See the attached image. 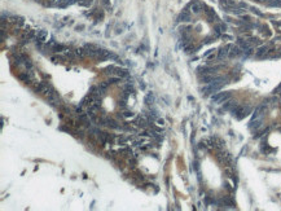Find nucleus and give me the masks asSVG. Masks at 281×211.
<instances>
[{
	"label": "nucleus",
	"mask_w": 281,
	"mask_h": 211,
	"mask_svg": "<svg viewBox=\"0 0 281 211\" xmlns=\"http://www.w3.org/2000/svg\"><path fill=\"white\" fill-rule=\"evenodd\" d=\"M231 112H232V114L237 118V119L241 120V119H244L245 117H247V115L250 114L251 108H250V106H242V105H236Z\"/></svg>",
	"instance_id": "obj_1"
},
{
	"label": "nucleus",
	"mask_w": 281,
	"mask_h": 211,
	"mask_svg": "<svg viewBox=\"0 0 281 211\" xmlns=\"http://www.w3.org/2000/svg\"><path fill=\"white\" fill-rule=\"evenodd\" d=\"M220 7L221 9H223L224 12H232L233 13V11L238 7V4H236V1H233V0H220Z\"/></svg>",
	"instance_id": "obj_2"
},
{
	"label": "nucleus",
	"mask_w": 281,
	"mask_h": 211,
	"mask_svg": "<svg viewBox=\"0 0 281 211\" xmlns=\"http://www.w3.org/2000/svg\"><path fill=\"white\" fill-rule=\"evenodd\" d=\"M231 97V93L229 92H216L215 95H213V101L216 102V104H221V102H225L227 100Z\"/></svg>",
	"instance_id": "obj_3"
},
{
	"label": "nucleus",
	"mask_w": 281,
	"mask_h": 211,
	"mask_svg": "<svg viewBox=\"0 0 281 211\" xmlns=\"http://www.w3.org/2000/svg\"><path fill=\"white\" fill-rule=\"evenodd\" d=\"M271 45H272V43L271 44H265V45H262V47L259 48V49L257 51V53H255V56H257L258 58H265L268 56V53L271 52Z\"/></svg>",
	"instance_id": "obj_4"
},
{
	"label": "nucleus",
	"mask_w": 281,
	"mask_h": 211,
	"mask_svg": "<svg viewBox=\"0 0 281 211\" xmlns=\"http://www.w3.org/2000/svg\"><path fill=\"white\" fill-rule=\"evenodd\" d=\"M203 11H205L206 18L209 20V22H216V24H218V22H219V18H218V16H216V13L214 12V9L205 7V9H203Z\"/></svg>",
	"instance_id": "obj_5"
},
{
	"label": "nucleus",
	"mask_w": 281,
	"mask_h": 211,
	"mask_svg": "<svg viewBox=\"0 0 281 211\" xmlns=\"http://www.w3.org/2000/svg\"><path fill=\"white\" fill-rule=\"evenodd\" d=\"M242 53H244V51H242L238 45H229V55H228V57L236 58V57H240Z\"/></svg>",
	"instance_id": "obj_6"
},
{
	"label": "nucleus",
	"mask_w": 281,
	"mask_h": 211,
	"mask_svg": "<svg viewBox=\"0 0 281 211\" xmlns=\"http://www.w3.org/2000/svg\"><path fill=\"white\" fill-rule=\"evenodd\" d=\"M203 8H205V5H203L201 1H198V0H194V1L190 3V11H192L193 13H196V14L200 13Z\"/></svg>",
	"instance_id": "obj_7"
},
{
	"label": "nucleus",
	"mask_w": 281,
	"mask_h": 211,
	"mask_svg": "<svg viewBox=\"0 0 281 211\" xmlns=\"http://www.w3.org/2000/svg\"><path fill=\"white\" fill-rule=\"evenodd\" d=\"M228 55H229V45L221 47L218 52V60H223V58H225Z\"/></svg>",
	"instance_id": "obj_8"
},
{
	"label": "nucleus",
	"mask_w": 281,
	"mask_h": 211,
	"mask_svg": "<svg viewBox=\"0 0 281 211\" xmlns=\"http://www.w3.org/2000/svg\"><path fill=\"white\" fill-rule=\"evenodd\" d=\"M31 78H33V75H31V73L30 71H26V73H22V74H20L18 75V79L21 82H24V83H30L31 82Z\"/></svg>",
	"instance_id": "obj_9"
},
{
	"label": "nucleus",
	"mask_w": 281,
	"mask_h": 211,
	"mask_svg": "<svg viewBox=\"0 0 281 211\" xmlns=\"http://www.w3.org/2000/svg\"><path fill=\"white\" fill-rule=\"evenodd\" d=\"M177 21H181V22H188V21H190V14H189V12H188L187 9H184V11H183L181 13L179 14V17H177Z\"/></svg>",
	"instance_id": "obj_10"
},
{
	"label": "nucleus",
	"mask_w": 281,
	"mask_h": 211,
	"mask_svg": "<svg viewBox=\"0 0 281 211\" xmlns=\"http://www.w3.org/2000/svg\"><path fill=\"white\" fill-rule=\"evenodd\" d=\"M260 126H262V118H259V119H253L251 122L249 123L250 130H258Z\"/></svg>",
	"instance_id": "obj_11"
},
{
	"label": "nucleus",
	"mask_w": 281,
	"mask_h": 211,
	"mask_svg": "<svg viewBox=\"0 0 281 211\" xmlns=\"http://www.w3.org/2000/svg\"><path fill=\"white\" fill-rule=\"evenodd\" d=\"M115 74H117L118 76H121V78H128V76H130V71H128L127 69H118L117 68Z\"/></svg>",
	"instance_id": "obj_12"
},
{
	"label": "nucleus",
	"mask_w": 281,
	"mask_h": 211,
	"mask_svg": "<svg viewBox=\"0 0 281 211\" xmlns=\"http://www.w3.org/2000/svg\"><path fill=\"white\" fill-rule=\"evenodd\" d=\"M99 139H100V141H101L102 144H106V143H109V141H110V135H109V133H106V132H100L99 133Z\"/></svg>",
	"instance_id": "obj_13"
},
{
	"label": "nucleus",
	"mask_w": 281,
	"mask_h": 211,
	"mask_svg": "<svg viewBox=\"0 0 281 211\" xmlns=\"http://www.w3.org/2000/svg\"><path fill=\"white\" fill-rule=\"evenodd\" d=\"M52 51L53 52H56V53H58V52H62V51H66V45H64V44H53L52 45Z\"/></svg>",
	"instance_id": "obj_14"
},
{
	"label": "nucleus",
	"mask_w": 281,
	"mask_h": 211,
	"mask_svg": "<svg viewBox=\"0 0 281 211\" xmlns=\"http://www.w3.org/2000/svg\"><path fill=\"white\" fill-rule=\"evenodd\" d=\"M144 101H145L146 105H153V102H154V95H153V92H149V93L145 96Z\"/></svg>",
	"instance_id": "obj_15"
},
{
	"label": "nucleus",
	"mask_w": 281,
	"mask_h": 211,
	"mask_svg": "<svg viewBox=\"0 0 281 211\" xmlns=\"http://www.w3.org/2000/svg\"><path fill=\"white\" fill-rule=\"evenodd\" d=\"M236 105H237V102L236 101H232V100H231V101H227L225 104H224L223 109L224 110H232L234 106H236Z\"/></svg>",
	"instance_id": "obj_16"
},
{
	"label": "nucleus",
	"mask_w": 281,
	"mask_h": 211,
	"mask_svg": "<svg viewBox=\"0 0 281 211\" xmlns=\"http://www.w3.org/2000/svg\"><path fill=\"white\" fill-rule=\"evenodd\" d=\"M265 4L269 7H280L281 8V0H268Z\"/></svg>",
	"instance_id": "obj_17"
},
{
	"label": "nucleus",
	"mask_w": 281,
	"mask_h": 211,
	"mask_svg": "<svg viewBox=\"0 0 281 211\" xmlns=\"http://www.w3.org/2000/svg\"><path fill=\"white\" fill-rule=\"evenodd\" d=\"M149 123V120H145L144 118H137V120H136V124L139 126V127H146Z\"/></svg>",
	"instance_id": "obj_18"
},
{
	"label": "nucleus",
	"mask_w": 281,
	"mask_h": 211,
	"mask_svg": "<svg viewBox=\"0 0 281 211\" xmlns=\"http://www.w3.org/2000/svg\"><path fill=\"white\" fill-rule=\"evenodd\" d=\"M45 37H47V32H45V31H39V32H38V35H37V40H38V42H44Z\"/></svg>",
	"instance_id": "obj_19"
},
{
	"label": "nucleus",
	"mask_w": 281,
	"mask_h": 211,
	"mask_svg": "<svg viewBox=\"0 0 281 211\" xmlns=\"http://www.w3.org/2000/svg\"><path fill=\"white\" fill-rule=\"evenodd\" d=\"M247 40H249V43H250V44H251V45H259V44H260V40L258 39V38L250 37V38H249V39H247Z\"/></svg>",
	"instance_id": "obj_20"
},
{
	"label": "nucleus",
	"mask_w": 281,
	"mask_h": 211,
	"mask_svg": "<svg viewBox=\"0 0 281 211\" xmlns=\"http://www.w3.org/2000/svg\"><path fill=\"white\" fill-rule=\"evenodd\" d=\"M121 80H122V78H121V76H117V78H110L108 82H109V84H117V83H119Z\"/></svg>",
	"instance_id": "obj_21"
},
{
	"label": "nucleus",
	"mask_w": 281,
	"mask_h": 211,
	"mask_svg": "<svg viewBox=\"0 0 281 211\" xmlns=\"http://www.w3.org/2000/svg\"><path fill=\"white\" fill-rule=\"evenodd\" d=\"M109 86H110L109 82H102V83H100L99 87H100V89H101V91H105V89H106Z\"/></svg>",
	"instance_id": "obj_22"
},
{
	"label": "nucleus",
	"mask_w": 281,
	"mask_h": 211,
	"mask_svg": "<svg viewBox=\"0 0 281 211\" xmlns=\"http://www.w3.org/2000/svg\"><path fill=\"white\" fill-rule=\"evenodd\" d=\"M24 62H25V65H26V68H27V69H31V68H33V62H31V60H30V58H27V57H26V60H25Z\"/></svg>",
	"instance_id": "obj_23"
},
{
	"label": "nucleus",
	"mask_w": 281,
	"mask_h": 211,
	"mask_svg": "<svg viewBox=\"0 0 281 211\" xmlns=\"http://www.w3.org/2000/svg\"><path fill=\"white\" fill-rule=\"evenodd\" d=\"M51 60L53 61V62H60L61 60H62V57H60V56H52V58Z\"/></svg>",
	"instance_id": "obj_24"
},
{
	"label": "nucleus",
	"mask_w": 281,
	"mask_h": 211,
	"mask_svg": "<svg viewBox=\"0 0 281 211\" xmlns=\"http://www.w3.org/2000/svg\"><path fill=\"white\" fill-rule=\"evenodd\" d=\"M250 9H251V12H253V13H255V14H258V16L263 17V13H262V12H259V11H258V9H255V8H250Z\"/></svg>",
	"instance_id": "obj_25"
},
{
	"label": "nucleus",
	"mask_w": 281,
	"mask_h": 211,
	"mask_svg": "<svg viewBox=\"0 0 281 211\" xmlns=\"http://www.w3.org/2000/svg\"><path fill=\"white\" fill-rule=\"evenodd\" d=\"M132 113H131V112H125V113H123V117H126V118H128V117H132Z\"/></svg>",
	"instance_id": "obj_26"
},
{
	"label": "nucleus",
	"mask_w": 281,
	"mask_h": 211,
	"mask_svg": "<svg viewBox=\"0 0 281 211\" xmlns=\"http://www.w3.org/2000/svg\"><path fill=\"white\" fill-rule=\"evenodd\" d=\"M157 123H158L159 126H163V124H165V120H163V119H161V118H157Z\"/></svg>",
	"instance_id": "obj_27"
},
{
	"label": "nucleus",
	"mask_w": 281,
	"mask_h": 211,
	"mask_svg": "<svg viewBox=\"0 0 281 211\" xmlns=\"http://www.w3.org/2000/svg\"><path fill=\"white\" fill-rule=\"evenodd\" d=\"M273 25H275V26H277L278 29H281V22L280 21H278V22L277 21H273Z\"/></svg>",
	"instance_id": "obj_28"
},
{
	"label": "nucleus",
	"mask_w": 281,
	"mask_h": 211,
	"mask_svg": "<svg viewBox=\"0 0 281 211\" xmlns=\"http://www.w3.org/2000/svg\"><path fill=\"white\" fill-rule=\"evenodd\" d=\"M83 29H84L83 25H78V26H77V31H82Z\"/></svg>",
	"instance_id": "obj_29"
},
{
	"label": "nucleus",
	"mask_w": 281,
	"mask_h": 211,
	"mask_svg": "<svg viewBox=\"0 0 281 211\" xmlns=\"http://www.w3.org/2000/svg\"><path fill=\"white\" fill-rule=\"evenodd\" d=\"M223 39H227V40H229V39H232L231 37H228V35H223Z\"/></svg>",
	"instance_id": "obj_30"
},
{
	"label": "nucleus",
	"mask_w": 281,
	"mask_h": 211,
	"mask_svg": "<svg viewBox=\"0 0 281 211\" xmlns=\"http://www.w3.org/2000/svg\"><path fill=\"white\" fill-rule=\"evenodd\" d=\"M102 3L106 4V5H108V4H109V0H102Z\"/></svg>",
	"instance_id": "obj_31"
},
{
	"label": "nucleus",
	"mask_w": 281,
	"mask_h": 211,
	"mask_svg": "<svg viewBox=\"0 0 281 211\" xmlns=\"http://www.w3.org/2000/svg\"><path fill=\"white\" fill-rule=\"evenodd\" d=\"M35 1H38V3H43V0H35Z\"/></svg>",
	"instance_id": "obj_32"
},
{
	"label": "nucleus",
	"mask_w": 281,
	"mask_h": 211,
	"mask_svg": "<svg viewBox=\"0 0 281 211\" xmlns=\"http://www.w3.org/2000/svg\"><path fill=\"white\" fill-rule=\"evenodd\" d=\"M254 1H263V0H254Z\"/></svg>",
	"instance_id": "obj_33"
},
{
	"label": "nucleus",
	"mask_w": 281,
	"mask_h": 211,
	"mask_svg": "<svg viewBox=\"0 0 281 211\" xmlns=\"http://www.w3.org/2000/svg\"><path fill=\"white\" fill-rule=\"evenodd\" d=\"M278 56H280V57H281V52H280V55H278Z\"/></svg>",
	"instance_id": "obj_34"
},
{
	"label": "nucleus",
	"mask_w": 281,
	"mask_h": 211,
	"mask_svg": "<svg viewBox=\"0 0 281 211\" xmlns=\"http://www.w3.org/2000/svg\"><path fill=\"white\" fill-rule=\"evenodd\" d=\"M280 96H281V92H280Z\"/></svg>",
	"instance_id": "obj_35"
}]
</instances>
